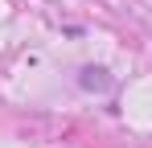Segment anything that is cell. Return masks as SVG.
Returning a JSON list of instances; mask_svg holds the SVG:
<instances>
[{
	"label": "cell",
	"instance_id": "6da1fadb",
	"mask_svg": "<svg viewBox=\"0 0 152 148\" xmlns=\"http://www.w3.org/2000/svg\"><path fill=\"white\" fill-rule=\"evenodd\" d=\"M82 86H86V91H107L111 78H107V70H99V66H86V70H82Z\"/></svg>",
	"mask_w": 152,
	"mask_h": 148
}]
</instances>
